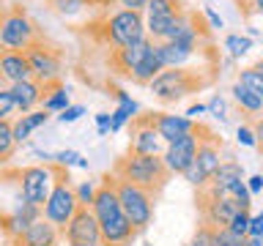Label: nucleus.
I'll list each match as a JSON object with an SVG mask.
<instances>
[{
    "instance_id": "obj_41",
    "label": "nucleus",
    "mask_w": 263,
    "mask_h": 246,
    "mask_svg": "<svg viewBox=\"0 0 263 246\" xmlns=\"http://www.w3.org/2000/svg\"><path fill=\"white\" fill-rule=\"evenodd\" d=\"M148 3H151V0H118L121 8H132V11H143V14H145Z\"/></svg>"
},
{
    "instance_id": "obj_16",
    "label": "nucleus",
    "mask_w": 263,
    "mask_h": 246,
    "mask_svg": "<svg viewBox=\"0 0 263 246\" xmlns=\"http://www.w3.org/2000/svg\"><path fill=\"white\" fill-rule=\"evenodd\" d=\"M154 41L151 38H143L137 44H129V47H118V49H107V69H110L112 77H121V79H132V74L140 66V60L145 57V52L151 49Z\"/></svg>"
},
{
    "instance_id": "obj_47",
    "label": "nucleus",
    "mask_w": 263,
    "mask_h": 246,
    "mask_svg": "<svg viewBox=\"0 0 263 246\" xmlns=\"http://www.w3.org/2000/svg\"><path fill=\"white\" fill-rule=\"evenodd\" d=\"M205 16L211 19V28H222V19H219V16L214 14V11H211V8H205Z\"/></svg>"
},
{
    "instance_id": "obj_18",
    "label": "nucleus",
    "mask_w": 263,
    "mask_h": 246,
    "mask_svg": "<svg viewBox=\"0 0 263 246\" xmlns=\"http://www.w3.org/2000/svg\"><path fill=\"white\" fill-rule=\"evenodd\" d=\"M195 156H197V134L192 129L189 134L178 137L176 142L167 145V151H164V164L170 167V172L184 175V172L195 164Z\"/></svg>"
},
{
    "instance_id": "obj_23",
    "label": "nucleus",
    "mask_w": 263,
    "mask_h": 246,
    "mask_svg": "<svg viewBox=\"0 0 263 246\" xmlns=\"http://www.w3.org/2000/svg\"><path fill=\"white\" fill-rule=\"evenodd\" d=\"M162 71H164V60L159 55V44L154 41L151 49H148L145 57L140 60V66L135 69V74H132V82H135V85H151Z\"/></svg>"
},
{
    "instance_id": "obj_12",
    "label": "nucleus",
    "mask_w": 263,
    "mask_h": 246,
    "mask_svg": "<svg viewBox=\"0 0 263 246\" xmlns=\"http://www.w3.org/2000/svg\"><path fill=\"white\" fill-rule=\"evenodd\" d=\"M189 8L184 0H151L145 6V33L151 41H164L167 30L184 16Z\"/></svg>"
},
{
    "instance_id": "obj_34",
    "label": "nucleus",
    "mask_w": 263,
    "mask_h": 246,
    "mask_svg": "<svg viewBox=\"0 0 263 246\" xmlns=\"http://www.w3.org/2000/svg\"><path fill=\"white\" fill-rule=\"evenodd\" d=\"M52 161L63 164V167H69V164H77V167H88V161L82 159L77 151H61V153H55V156H52Z\"/></svg>"
},
{
    "instance_id": "obj_14",
    "label": "nucleus",
    "mask_w": 263,
    "mask_h": 246,
    "mask_svg": "<svg viewBox=\"0 0 263 246\" xmlns=\"http://www.w3.org/2000/svg\"><path fill=\"white\" fill-rule=\"evenodd\" d=\"M41 216H44V208L25 202L20 197V202H14L11 208H0V233H3L6 241H14L16 235H22Z\"/></svg>"
},
{
    "instance_id": "obj_38",
    "label": "nucleus",
    "mask_w": 263,
    "mask_h": 246,
    "mask_svg": "<svg viewBox=\"0 0 263 246\" xmlns=\"http://www.w3.org/2000/svg\"><path fill=\"white\" fill-rule=\"evenodd\" d=\"M82 115H85V107L74 104V107H66V110L58 115V120H61V123H74V120H80Z\"/></svg>"
},
{
    "instance_id": "obj_19",
    "label": "nucleus",
    "mask_w": 263,
    "mask_h": 246,
    "mask_svg": "<svg viewBox=\"0 0 263 246\" xmlns=\"http://www.w3.org/2000/svg\"><path fill=\"white\" fill-rule=\"evenodd\" d=\"M61 238H63L61 230H58L52 221H47L41 216L39 221H33L22 235H16L14 241H6V246H58Z\"/></svg>"
},
{
    "instance_id": "obj_8",
    "label": "nucleus",
    "mask_w": 263,
    "mask_h": 246,
    "mask_svg": "<svg viewBox=\"0 0 263 246\" xmlns=\"http://www.w3.org/2000/svg\"><path fill=\"white\" fill-rule=\"evenodd\" d=\"M195 205H197V213H200V221L211 227H230L236 213L244 211L230 194H217L209 186L195 189Z\"/></svg>"
},
{
    "instance_id": "obj_2",
    "label": "nucleus",
    "mask_w": 263,
    "mask_h": 246,
    "mask_svg": "<svg viewBox=\"0 0 263 246\" xmlns=\"http://www.w3.org/2000/svg\"><path fill=\"white\" fill-rule=\"evenodd\" d=\"M90 211H93L99 227H102L104 246H132L135 238L140 235L137 230L132 227V221L126 219V213H123V205H121L118 186H115L112 172H104L102 180H99Z\"/></svg>"
},
{
    "instance_id": "obj_44",
    "label": "nucleus",
    "mask_w": 263,
    "mask_h": 246,
    "mask_svg": "<svg viewBox=\"0 0 263 246\" xmlns=\"http://www.w3.org/2000/svg\"><path fill=\"white\" fill-rule=\"evenodd\" d=\"M96 123H99V134H107V131H110V115L107 112H99Z\"/></svg>"
},
{
    "instance_id": "obj_32",
    "label": "nucleus",
    "mask_w": 263,
    "mask_h": 246,
    "mask_svg": "<svg viewBox=\"0 0 263 246\" xmlns=\"http://www.w3.org/2000/svg\"><path fill=\"white\" fill-rule=\"evenodd\" d=\"M16 110V98L11 93V85L0 88V120H11V115Z\"/></svg>"
},
{
    "instance_id": "obj_52",
    "label": "nucleus",
    "mask_w": 263,
    "mask_h": 246,
    "mask_svg": "<svg viewBox=\"0 0 263 246\" xmlns=\"http://www.w3.org/2000/svg\"><path fill=\"white\" fill-rule=\"evenodd\" d=\"M3 85H8V82L3 79V74H0V88H3Z\"/></svg>"
},
{
    "instance_id": "obj_39",
    "label": "nucleus",
    "mask_w": 263,
    "mask_h": 246,
    "mask_svg": "<svg viewBox=\"0 0 263 246\" xmlns=\"http://www.w3.org/2000/svg\"><path fill=\"white\" fill-rule=\"evenodd\" d=\"M209 112H211V115H217V118H225V98H222V96H211Z\"/></svg>"
},
{
    "instance_id": "obj_24",
    "label": "nucleus",
    "mask_w": 263,
    "mask_h": 246,
    "mask_svg": "<svg viewBox=\"0 0 263 246\" xmlns=\"http://www.w3.org/2000/svg\"><path fill=\"white\" fill-rule=\"evenodd\" d=\"M238 180H244V167H241V161L225 159V161L219 164V170L214 172V178L209 180V189H211V192H217V194H228L230 186L238 183Z\"/></svg>"
},
{
    "instance_id": "obj_33",
    "label": "nucleus",
    "mask_w": 263,
    "mask_h": 246,
    "mask_svg": "<svg viewBox=\"0 0 263 246\" xmlns=\"http://www.w3.org/2000/svg\"><path fill=\"white\" fill-rule=\"evenodd\" d=\"M217 246H247V238L230 227H217Z\"/></svg>"
},
{
    "instance_id": "obj_29",
    "label": "nucleus",
    "mask_w": 263,
    "mask_h": 246,
    "mask_svg": "<svg viewBox=\"0 0 263 246\" xmlns=\"http://www.w3.org/2000/svg\"><path fill=\"white\" fill-rule=\"evenodd\" d=\"M238 82L247 85L250 90H255V93L263 98V71L252 69V66H250V69H241V71H238Z\"/></svg>"
},
{
    "instance_id": "obj_46",
    "label": "nucleus",
    "mask_w": 263,
    "mask_h": 246,
    "mask_svg": "<svg viewBox=\"0 0 263 246\" xmlns=\"http://www.w3.org/2000/svg\"><path fill=\"white\" fill-rule=\"evenodd\" d=\"M247 186H250V192H252V194H258L260 189H263V175H252V178H250V183H247Z\"/></svg>"
},
{
    "instance_id": "obj_7",
    "label": "nucleus",
    "mask_w": 263,
    "mask_h": 246,
    "mask_svg": "<svg viewBox=\"0 0 263 246\" xmlns=\"http://www.w3.org/2000/svg\"><path fill=\"white\" fill-rule=\"evenodd\" d=\"M47 33L39 28V22L30 16V11L22 3H11L6 16L0 19V47L3 49H20L25 52L30 44L41 41Z\"/></svg>"
},
{
    "instance_id": "obj_30",
    "label": "nucleus",
    "mask_w": 263,
    "mask_h": 246,
    "mask_svg": "<svg viewBox=\"0 0 263 246\" xmlns=\"http://www.w3.org/2000/svg\"><path fill=\"white\" fill-rule=\"evenodd\" d=\"M41 107H44L47 112H63L66 107H71V104H69V90H66V85L58 88L49 98H44V104H41Z\"/></svg>"
},
{
    "instance_id": "obj_6",
    "label": "nucleus",
    "mask_w": 263,
    "mask_h": 246,
    "mask_svg": "<svg viewBox=\"0 0 263 246\" xmlns=\"http://www.w3.org/2000/svg\"><path fill=\"white\" fill-rule=\"evenodd\" d=\"M52 175H55V183H52V192H49L47 202H44V219L52 221V224L61 230H66V224L71 221V216L77 213L80 208V200H77V186L69 175V167L52 161Z\"/></svg>"
},
{
    "instance_id": "obj_17",
    "label": "nucleus",
    "mask_w": 263,
    "mask_h": 246,
    "mask_svg": "<svg viewBox=\"0 0 263 246\" xmlns=\"http://www.w3.org/2000/svg\"><path fill=\"white\" fill-rule=\"evenodd\" d=\"M140 115L159 131V137L167 145L176 142L178 137H184V134H189V131L195 129V120L186 118V115H173V112H159V110H148V112H140Z\"/></svg>"
},
{
    "instance_id": "obj_3",
    "label": "nucleus",
    "mask_w": 263,
    "mask_h": 246,
    "mask_svg": "<svg viewBox=\"0 0 263 246\" xmlns=\"http://www.w3.org/2000/svg\"><path fill=\"white\" fill-rule=\"evenodd\" d=\"M214 79H217V71H205L200 66H176V69H164L148 88L159 104L173 107L184 101L186 96H195L211 88Z\"/></svg>"
},
{
    "instance_id": "obj_50",
    "label": "nucleus",
    "mask_w": 263,
    "mask_h": 246,
    "mask_svg": "<svg viewBox=\"0 0 263 246\" xmlns=\"http://www.w3.org/2000/svg\"><path fill=\"white\" fill-rule=\"evenodd\" d=\"M6 11H8V6H6V0H0V19L6 16Z\"/></svg>"
},
{
    "instance_id": "obj_37",
    "label": "nucleus",
    "mask_w": 263,
    "mask_h": 246,
    "mask_svg": "<svg viewBox=\"0 0 263 246\" xmlns=\"http://www.w3.org/2000/svg\"><path fill=\"white\" fill-rule=\"evenodd\" d=\"M238 142L247 145V148H258V139H255L252 123H241V126H238Z\"/></svg>"
},
{
    "instance_id": "obj_51",
    "label": "nucleus",
    "mask_w": 263,
    "mask_h": 246,
    "mask_svg": "<svg viewBox=\"0 0 263 246\" xmlns=\"http://www.w3.org/2000/svg\"><path fill=\"white\" fill-rule=\"evenodd\" d=\"M252 69H258V71H263V55L258 57V63H255V66H252Z\"/></svg>"
},
{
    "instance_id": "obj_40",
    "label": "nucleus",
    "mask_w": 263,
    "mask_h": 246,
    "mask_svg": "<svg viewBox=\"0 0 263 246\" xmlns=\"http://www.w3.org/2000/svg\"><path fill=\"white\" fill-rule=\"evenodd\" d=\"M247 238H263V216L260 213L250 219V233H247Z\"/></svg>"
},
{
    "instance_id": "obj_11",
    "label": "nucleus",
    "mask_w": 263,
    "mask_h": 246,
    "mask_svg": "<svg viewBox=\"0 0 263 246\" xmlns=\"http://www.w3.org/2000/svg\"><path fill=\"white\" fill-rule=\"evenodd\" d=\"M16 178H20V197L22 200L44 208L47 197L52 192V183H55L52 161L49 164H30V167L16 170Z\"/></svg>"
},
{
    "instance_id": "obj_42",
    "label": "nucleus",
    "mask_w": 263,
    "mask_h": 246,
    "mask_svg": "<svg viewBox=\"0 0 263 246\" xmlns=\"http://www.w3.org/2000/svg\"><path fill=\"white\" fill-rule=\"evenodd\" d=\"M252 129H255V139H258V151L263 153V115L258 120H252Z\"/></svg>"
},
{
    "instance_id": "obj_9",
    "label": "nucleus",
    "mask_w": 263,
    "mask_h": 246,
    "mask_svg": "<svg viewBox=\"0 0 263 246\" xmlns=\"http://www.w3.org/2000/svg\"><path fill=\"white\" fill-rule=\"evenodd\" d=\"M115 186H118V197H121V205H123V213L126 219L132 221V227L137 230L140 235L151 227L154 221V208H156V197L148 194L145 189L140 186H132L126 180H118L115 178Z\"/></svg>"
},
{
    "instance_id": "obj_26",
    "label": "nucleus",
    "mask_w": 263,
    "mask_h": 246,
    "mask_svg": "<svg viewBox=\"0 0 263 246\" xmlns=\"http://www.w3.org/2000/svg\"><path fill=\"white\" fill-rule=\"evenodd\" d=\"M16 139H14V118L0 120V164H8L16 153Z\"/></svg>"
},
{
    "instance_id": "obj_43",
    "label": "nucleus",
    "mask_w": 263,
    "mask_h": 246,
    "mask_svg": "<svg viewBox=\"0 0 263 246\" xmlns=\"http://www.w3.org/2000/svg\"><path fill=\"white\" fill-rule=\"evenodd\" d=\"M110 6H118V0H88V8H96V11H107Z\"/></svg>"
},
{
    "instance_id": "obj_21",
    "label": "nucleus",
    "mask_w": 263,
    "mask_h": 246,
    "mask_svg": "<svg viewBox=\"0 0 263 246\" xmlns=\"http://www.w3.org/2000/svg\"><path fill=\"white\" fill-rule=\"evenodd\" d=\"M11 93L16 98V110H20L22 115L33 112V110H39V107H41V101H44V82H36V79L14 82Z\"/></svg>"
},
{
    "instance_id": "obj_20",
    "label": "nucleus",
    "mask_w": 263,
    "mask_h": 246,
    "mask_svg": "<svg viewBox=\"0 0 263 246\" xmlns=\"http://www.w3.org/2000/svg\"><path fill=\"white\" fill-rule=\"evenodd\" d=\"M0 74H3V79L8 85L33 79V69H30L28 55L20 52V49H3L0 47Z\"/></svg>"
},
{
    "instance_id": "obj_25",
    "label": "nucleus",
    "mask_w": 263,
    "mask_h": 246,
    "mask_svg": "<svg viewBox=\"0 0 263 246\" xmlns=\"http://www.w3.org/2000/svg\"><path fill=\"white\" fill-rule=\"evenodd\" d=\"M47 120H49V112L44 110V107H39V110H33V112L20 115V118L14 120V139H16V145H22L25 139H28L39 126H44Z\"/></svg>"
},
{
    "instance_id": "obj_49",
    "label": "nucleus",
    "mask_w": 263,
    "mask_h": 246,
    "mask_svg": "<svg viewBox=\"0 0 263 246\" xmlns=\"http://www.w3.org/2000/svg\"><path fill=\"white\" fill-rule=\"evenodd\" d=\"M247 246H263V238H247Z\"/></svg>"
},
{
    "instance_id": "obj_27",
    "label": "nucleus",
    "mask_w": 263,
    "mask_h": 246,
    "mask_svg": "<svg viewBox=\"0 0 263 246\" xmlns=\"http://www.w3.org/2000/svg\"><path fill=\"white\" fill-rule=\"evenodd\" d=\"M44 3L58 16H77L88 8V0H44Z\"/></svg>"
},
{
    "instance_id": "obj_1",
    "label": "nucleus",
    "mask_w": 263,
    "mask_h": 246,
    "mask_svg": "<svg viewBox=\"0 0 263 246\" xmlns=\"http://www.w3.org/2000/svg\"><path fill=\"white\" fill-rule=\"evenodd\" d=\"M71 33L80 38H88L90 44L104 47V49L129 47V44H137V41L148 38L145 14L132 11V8H115V11L107 8V11H99L96 16H90L88 22L74 25Z\"/></svg>"
},
{
    "instance_id": "obj_4",
    "label": "nucleus",
    "mask_w": 263,
    "mask_h": 246,
    "mask_svg": "<svg viewBox=\"0 0 263 246\" xmlns=\"http://www.w3.org/2000/svg\"><path fill=\"white\" fill-rule=\"evenodd\" d=\"M112 175L118 180H126L132 186L145 189L159 200V194L170 183V167L164 164V156H143V153H123L112 164Z\"/></svg>"
},
{
    "instance_id": "obj_28",
    "label": "nucleus",
    "mask_w": 263,
    "mask_h": 246,
    "mask_svg": "<svg viewBox=\"0 0 263 246\" xmlns=\"http://www.w3.org/2000/svg\"><path fill=\"white\" fill-rule=\"evenodd\" d=\"M186 246H217V227H211V224H197L195 227V233L192 238H189V243Z\"/></svg>"
},
{
    "instance_id": "obj_13",
    "label": "nucleus",
    "mask_w": 263,
    "mask_h": 246,
    "mask_svg": "<svg viewBox=\"0 0 263 246\" xmlns=\"http://www.w3.org/2000/svg\"><path fill=\"white\" fill-rule=\"evenodd\" d=\"M61 235H63L66 246H104L102 227H99L93 211L85 208V205L77 208V213L71 216V221L66 224V230Z\"/></svg>"
},
{
    "instance_id": "obj_10",
    "label": "nucleus",
    "mask_w": 263,
    "mask_h": 246,
    "mask_svg": "<svg viewBox=\"0 0 263 246\" xmlns=\"http://www.w3.org/2000/svg\"><path fill=\"white\" fill-rule=\"evenodd\" d=\"M30 60V69H33V79L36 82H52V79H61L63 74V47L52 41L49 36H44L36 44H30L25 49Z\"/></svg>"
},
{
    "instance_id": "obj_5",
    "label": "nucleus",
    "mask_w": 263,
    "mask_h": 246,
    "mask_svg": "<svg viewBox=\"0 0 263 246\" xmlns=\"http://www.w3.org/2000/svg\"><path fill=\"white\" fill-rule=\"evenodd\" d=\"M195 134H197V156H195V164L184 172V178L195 189H203V186H209L214 172L219 170L222 161H225L222 159L225 142H222V137L203 120H195Z\"/></svg>"
},
{
    "instance_id": "obj_35",
    "label": "nucleus",
    "mask_w": 263,
    "mask_h": 246,
    "mask_svg": "<svg viewBox=\"0 0 263 246\" xmlns=\"http://www.w3.org/2000/svg\"><path fill=\"white\" fill-rule=\"evenodd\" d=\"M96 186H99V183H80V186H77V200H80V205H85V208H90V205H93Z\"/></svg>"
},
{
    "instance_id": "obj_36",
    "label": "nucleus",
    "mask_w": 263,
    "mask_h": 246,
    "mask_svg": "<svg viewBox=\"0 0 263 246\" xmlns=\"http://www.w3.org/2000/svg\"><path fill=\"white\" fill-rule=\"evenodd\" d=\"M250 219H252V216H250V211H241V213H236V219L230 221V230L247 238V233H250Z\"/></svg>"
},
{
    "instance_id": "obj_31",
    "label": "nucleus",
    "mask_w": 263,
    "mask_h": 246,
    "mask_svg": "<svg viewBox=\"0 0 263 246\" xmlns=\"http://www.w3.org/2000/svg\"><path fill=\"white\" fill-rule=\"evenodd\" d=\"M225 49H230V55L233 57H241V55H247L252 49V38L250 36H228L225 38Z\"/></svg>"
},
{
    "instance_id": "obj_48",
    "label": "nucleus",
    "mask_w": 263,
    "mask_h": 246,
    "mask_svg": "<svg viewBox=\"0 0 263 246\" xmlns=\"http://www.w3.org/2000/svg\"><path fill=\"white\" fill-rule=\"evenodd\" d=\"M252 11L255 14H263V0H252Z\"/></svg>"
},
{
    "instance_id": "obj_22",
    "label": "nucleus",
    "mask_w": 263,
    "mask_h": 246,
    "mask_svg": "<svg viewBox=\"0 0 263 246\" xmlns=\"http://www.w3.org/2000/svg\"><path fill=\"white\" fill-rule=\"evenodd\" d=\"M230 96H233L236 107L241 110V115L247 118V123L258 120L260 115H263V98H260L258 93H255V90H250L247 85H241L238 79H236V85L230 88Z\"/></svg>"
},
{
    "instance_id": "obj_15",
    "label": "nucleus",
    "mask_w": 263,
    "mask_h": 246,
    "mask_svg": "<svg viewBox=\"0 0 263 246\" xmlns=\"http://www.w3.org/2000/svg\"><path fill=\"white\" fill-rule=\"evenodd\" d=\"M129 153H143V156H164L167 151V142L159 137L151 123H148L143 115H135L129 120Z\"/></svg>"
},
{
    "instance_id": "obj_45",
    "label": "nucleus",
    "mask_w": 263,
    "mask_h": 246,
    "mask_svg": "<svg viewBox=\"0 0 263 246\" xmlns=\"http://www.w3.org/2000/svg\"><path fill=\"white\" fill-rule=\"evenodd\" d=\"M205 110H209V104H192V107L186 110V118L197 120V115H200V112H205Z\"/></svg>"
}]
</instances>
